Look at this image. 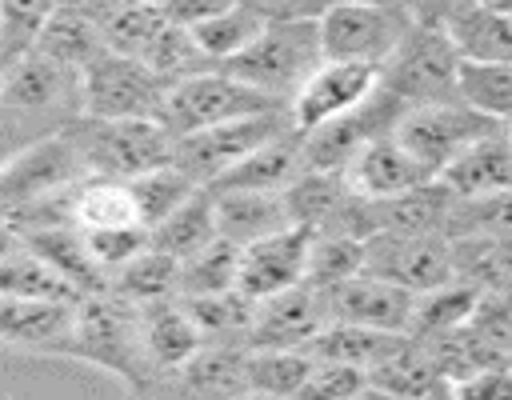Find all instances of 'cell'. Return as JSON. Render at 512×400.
Returning a JSON list of instances; mask_svg holds the SVG:
<instances>
[{"label": "cell", "instance_id": "cell-1", "mask_svg": "<svg viewBox=\"0 0 512 400\" xmlns=\"http://www.w3.org/2000/svg\"><path fill=\"white\" fill-rule=\"evenodd\" d=\"M84 116V76L40 48L12 60L0 80L4 156L72 128Z\"/></svg>", "mask_w": 512, "mask_h": 400}, {"label": "cell", "instance_id": "cell-2", "mask_svg": "<svg viewBox=\"0 0 512 400\" xmlns=\"http://www.w3.org/2000/svg\"><path fill=\"white\" fill-rule=\"evenodd\" d=\"M72 360L112 376L132 400H148L152 392V372L140 348V308L116 296L112 288L80 300Z\"/></svg>", "mask_w": 512, "mask_h": 400}, {"label": "cell", "instance_id": "cell-3", "mask_svg": "<svg viewBox=\"0 0 512 400\" xmlns=\"http://www.w3.org/2000/svg\"><path fill=\"white\" fill-rule=\"evenodd\" d=\"M324 60L328 56L320 40V20H268L264 32L224 68L288 108Z\"/></svg>", "mask_w": 512, "mask_h": 400}, {"label": "cell", "instance_id": "cell-4", "mask_svg": "<svg viewBox=\"0 0 512 400\" xmlns=\"http://www.w3.org/2000/svg\"><path fill=\"white\" fill-rule=\"evenodd\" d=\"M460 48L448 32V24L436 20H412L396 52L380 64V84L404 104H432V100H456L460 92Z\"/></svg>", "mask_w": 512, "mask_h": 400}, {"label": "cell", "instance_id": "cell-5", "mask_svg": "<svg viewBox=\"0 0 512 400\" xmlns=\"http://www.w3.org/2000/svg\"><path fill=\"white\" fill-rule=\"evenodd\" d=\"M88 176L132 180L148 168H160L176 152V136L160 120H96L80 116L68 128Z\"/></svg>", "mask_w": 512, "mask_h": 400}, {"label": "cell", "instance_id": "cell-6", "mask_svg": "<svg viewBox=\"0 0 512 400\" xmlns=\"http://www.w3.org/2000/svg\"><path fill=\"white\" fill-rule=\"evenodd\" d=\"M268 108H284V104L268 100L260 88L244 84L228 68H208L168 88L160 124L172 136H192V132H204V128H216V124H228L252 112H268Z\"/></svg>", "mask_w": 512, "mask_h": 400}, {"label": "cell", "instance_id": "cell-7", "mask_svg": "<svg viewBox=\"0 0 512 400\" xmlns=\"http://www.w3.org/2000/svg\"><path fill=\"white\" fill-rule=\"evenodd\" d=\"M412 12L400 0H336L320 16V40L324 56L332 60H360V64H384L404 32L412 28Z\"/></svg>", "mask_w": 512, "mask_h": 400}, {"label": "cell", "instance_id": "cell-8", "mask_svg": "<svg viewBox=\"0 0 512 400\" xmlns=\"http://www.w3.org/2000/svg\"><path fill=\"white\" fill-rule=\"evenodd\" d=\"M284 132H292L288 108H268V112H252V116H240V120L192 132V136H176L172 160L184 172H192L204 188H212L228 168H236L244 156H252L256 148L272 144Z\"/></svg>", "mask_w": 512, "mask_h": 400}, {"label": "cell", "instance_id": "cell-9", "mask_svg": "<svg viewBox=\"0 0 512 400\" xmlns=\"http://www.w3.org/2000/svg\"><path fill=\"white\" fill-rule=\"evenodd\" d=\"M492 128H500L496 120L480 116L476 108H468L460 96L456 100H432V104H412L404 108V116L396 120V136L404 140V148L432 172L440 176L460 152H468L480 136H488Z\"/></svg>", "mask_w": 512, "mask_h": 400}, {"label": "cell", "instance_id": "cell-10", "mask_svg": "<svg viewBox=\"0 0 512 400\" xmlns=\"http://www.w3.org/2000/svg\"><path fill=\"white\" fill-rule=\"evenodd\" d=\"M168 84L136 56L104 52L84 72V116L96 120H160Z\"/></svg>", "mask_w": 512, "mask_h": 400}, {"label": "cell", "instance_id": "cell-11", "mask_svg": "<svg viewBox=\"0 0 512 400\" xmlns=\"http://www.w3.org/2000/svg\"><path fill=\"white\" fill-rule=\"evenodd\" d=\"M364 272L384 276L408 292H428L456 276V248L452 236L440 232H376L368 236Z\"/></svg>", "mask_w": 512, "mask_h": 400}, {"label": "cell", "instance_id": "cell-12", "mask_svg": "<svg viewBox=\"0 0 512 400\" xmlns=\"http://www.w3.org/2000/svg\"><path fill=\"white\" fill-rule=\"evenodd\" d=\"M400 116H404V104L380 84L360 108L344 112L340 120H332L324 128L304 132V164L316 168V172H344L348 160L364 144H372L376 136L396 132V120Z\"/></svg>", "mask_w": 512, "mask_h": 400}, {"label": "cell", "instance_id": "cell-13", "mask_svg": "<svg viewBox=\"0 0 512 400\" xmlns=\"http://www.w3.org/2000/svg\"><path fill=\"white\" fill-rule=\"evenodd\" d=\"M380 88V68L376 64H360V60H324L308 84L292 96L288 104V116H292V128L304 136L312 128H324L332 120H340L344 112L360 108L372 92Z\"/></svg>", "mask_w": 512, "mask_h": 400}, {"label": "cell", "instance_id": "cell-14", "mask_svg": "<svg viewBox=\"0 0 512 400\" xmlns=\"http://www.w3.org/2000/svg\"><path fill=\"white\" fill-rule=\"evenodd\" d=\"M80 180H88V168H84L68 128L0 160V200H4V208L20 204V200H32V196L76 188Z\"/></svg>", "mask_w": 512, "mask_h": 400}, {"label": "cell", "instance_id": "cell-15", "mask_svg": "<svg viewBox=\"0 0 512 400\" xmlns=\"http://www.w3.org/2000/svg\"><path fill=\"white\" fill-rule=\"evenodd\" d=\"M76 308L68 300H16L0 296V344L16 356H56L72 360L76 348Z\"/></svg>", "mask_w": 512, "mask_h": 400}, {"label": "cell", "instance_id": "cell-16", "mask_svg": "<svg viewBox=\"0 0 512 400\" xmlns=\"http://www.w3.org/2000/svg\"><path fill=\"white\" fill-rule=\"evenodd\" d=\"M248 344H200L192 360L160 376L148 400H232L248 392Z\"/></svg>", "mask_w": 512, "mask_h": 400}, {"label": "cell", "instance_id": "cell-17", "mask_svg": "<svg viewBox=\"0 0 512 400\" xmlns=\"http://www.w3.org/2000/svg\"><path fill=\"white\" fill-rule=\"evenodd\" d=\"M308 256H312V232L300 224L280 228L264 240H252V244H244L240 288L252 300H268L276 292L308 284Z\"/></svg>", "mask_w": 512, "mask_h": 400}, {"label": "cell", "instance_id": "cell-18", "mask_svg": "<svg viewBox=\"0 0 512 400\" xmlns=\"http://www.w3.org/2000/svg\"><path fill=\"white\" fill-rule=\"evenodd\" d=\"M328 300V316L332 320H348V324H364L376 332H412V312H416V292L360 272L336 288L324 292Z\"/></svg>", "mask_w": 512, "mask_h": 400}, {"label": "cell", "instance_id": "cell-19", "mask_svg": "<svg viewBox=\"0 0 512 400\" xmlns=\"http://www.w3.org/2000/svg\"><path fill=\"white\" fill-rule=\"evenodd\" d=\"M328 300L312 284H296L268 300H256L252 348H312V340L328 324Z\"/></svg>", "mask_w": 512, "mask_h": 400}, {"label": "cell", "instance_id": "cell-20", "mask_svg": "<svg viewBox=\"0 0 512 400\" xmlns=\"http://www.w3.org/2000/svg\"><path fill=\"white\" fill-rule=\"evenodd\" d=\"M200 344H204V336H200V324H196L192 308L184 304V296L156 300V304L140 308V348H144L152 384L160 376H168L172 368H180L184 360H192L200 352Z\"/></svg>", "mask_w": 512, "mask_h": 400}, {"label": "cell", "instance_id": "cell-21", "mask_svg": "<svg viewBox=\"0 0 512 400\" xmlns=\"http://www.w3.org/2000/svg\"><path fill=\"white\" fill-rule=\"evenodd\" d=\"M344 176H348L352 192H360L364 200H388V196H400V192H408V188H416V184H424V180H436V176L404 148V140H400L396 132L376 136L372 144H364V148L348 160Z\"/></svg>", "mask_w": 512, "mask_h": 400}, {"label": "cell", "instance_id": "cell-22", "mask_svg": "<svg viewBox=\"0 0 512 400\" xmlns=\"http://www.w3.org/2000/svg\"><path fill=\"white\" fill-rule=\"evenodd\" d=\"M0 296H16V300H68L80 304L84 292L56 272L28 240L4 232V248H0Z\"/></svg>", "mask_w": 512, "mask_h": 400}, {"label": "cell", "instance_id": "cell-23", "mask_svg": "<svg viewBox=\"0 0 512 400\" xmlns=\"http://www.w3.org/2000/svg\"><path fill=\"white\" fill-rule=\"evenodd\" d=\"M440 180L452 188V196L460 200H476V196H492V192H508L512 188V140L508 128H492L488 136H480L468 152H460Z\"/></svg>", "mask_w": 512, "mask_h": 400}, {"label": "cell", "instance_id": "cell-24", "mask_svg": "<svg viewBox=\"0 0 512 400\" xmlns=\"http://www.w3.org/2000/svg\"><path fill=\"white\" fill-rule=\"evenodd\" d=\"M220 236L236 240L240 248L264 240L280 228H292L288 196L284 192H252V188H212Z\"/></svg>", "mask_w": 512, "mask_h": 400}, {"label": "cell", "instance_id": "cell-25", "mask_svg": "<svg viewBox=\"0 0 512 400\" xmlns=\"http://www.w3.org/2000/svg\"><path fill=\"white\" fill-rule=\"evenodd\" d=\"M372 204H376V232H440V236L452 232L456 196L440 176Z\"/></svg>", "mask_w": 512, "mask_h": 400}, {"label": "cell", "instance_id": "cell-26", "mask_svg": "<svg viewBox=\"0 0 512 400\" xmlns=\"http://www.w3.org/2000/svg\"><path fill=\"white\" fill-rule=\"evenodd\" d=\"M368 384L380 388L388 400H416L440 384H448L428 352L424 340H416L412 332H404L372 368H368Z\"/></svg>", "mask_w": 512, "mask_h": 400}, {"label": "cell", "instance_id": "cell-27", "mask_svg": "<svg viewBox=\"0 0 512 400\" xmlns=\"http://www.w3.org/2000/svg\"><path fill=\"white\" fill-rule=\"evenodd\" d=\"M36 48L84 76L108 52V40H104V24H100L96 8H56L52 20L44 24Z\"/></svg>", "mask_w": 512, "mask_h": 400}, {"label": "cell", "instance_id": "cell-28", "mask_svg": "<svg viewBox=\"0 0 512 400\" xmlns=\"http://www.w3.org/2000/svg\"><path fill=\"white\" fill-rule=\"evenodd\" d=\"M448 32L464 60L512 64V12L500 4H460L448 20Z\"/></svg>", "mask_w": 512, "mask_h": 400}, {"label": "cell", "instance_id": "cell-29", "mask_svg": "<svg viewBox=\"0 0 512 400\" xmlns=\"http://www.w3.org/2000/svg\"><path fill=\"white\" fill-rule=\"evenodd\" d=\"M28 240L56 272H64L84 296L92 292H104L108 288V276L100 268V260L92 256V244H88V232L80 224H60V228H48V232H32V236H20Z\"/></svg>", "mask_w": 512, "mask_h": 400}, {"label": "cell", "instance_id": "cell-30", "mask_svg": "<svg viewBox=\"0 0 512 400\" xmlns=\"http://www.w3.org/2000/svg\"><path fill=\"white\" fill-rule=\"evenodd\" d=\"M216 236H220V220H216V196H212V188L196 192L184 208H176L168 220H160V224L152 228V244L164 248V252L176 256V260L196 256V252L208 248Z\"/></svg>", "mask_w": 512, "mask_h": 400}, {"label": "cell", "instance_id": "cell-31", "mask_svg": "<svg viewBox=\"0 0 512 400\" xmlns=\"http://www.w3.org/2000/svg\"><path fill=\"white\" fill-rule=\"evenodd\" d=\"M108 288L116 296H124L128 304H136V308L156 304V300H172V296H180V260L168 256L164 248L148 244L132 264H124L108 280Z\"/></svg>", "mask_w": 512, "mask_h": 400}, {"label": "cell", "instance_id": "cell-32", "mask_svg": "<svg viewBox=\"0 0 512 400\" xmlns=\"http://www.w3.org/2000/svg\"><path fill=\"white\" fill-rule=\"evenodd\" d=\"M184 304L192 308L204 344H248L252 340L256 300L244 288H228L216 296H184Z\"/></svg>", "mask_w": 512, "mask_h": 400}, {"label": "cell", "instance_id": "cell-33", "mask_svg": "<svg viewBox=\"0 0 512 400\" xmlns=\"http://www.w3.org/2000/svg\"><path fill=\"white\" fill-rule=\"evenodd\" d=\"M456 280L476 292H512V240L504 236H452Z\"/></svg>", "mask_w": 512, "mask_h": 400}, {"label": "cell", "instance_id": "cell-34", "mask_svg": "<svg viewBox=\"0 0 512 400\" xmlns=\"http://www.w3.org/2000/svg\"><path fill=\"white\" fill-rule=\"evenodd\" d=\"M128 184H132L140 220H144L148 228H156V224L168 220L176 208H184L196 192H204V184H200L192 172H184L176 160H168V164H160V168H148V172L132 176Z\"/></svg>", "mask_w": 512, "mask_h": 400}, {"label": "cell", "instance_id": "cell-35", "mask_svg": "<svg viewBox=\"0 0 512 400\" xmlns=\"http://www.w3.org/2000/svg\"><path fill=\"white\" fill-rule=\"evenodd\" d=\"M100 24H104V40H108V52H120V56H136L144 60L156 40L168 32V16L160 4H128V8H96Z\"/></svg>", "mask_w": 512, "mask_h": 400}, {"label": "cell", "instance_id": "cell-36", "mask_svg": "<svg viewBox=\"0 0 512 400\" xmlns=\"http://www.w3.org/2000/svg\"><path fill=\"white\" fill-rule=\"evenodd\" d=\"M484 292H476L472 284L464 280H448L440 288H428V292H416V312H412V336L416 340H432V336H444L460 324L472 320L476 304H480Z\"/></svg>", "mask_w": 512, "mask_h": 400}, {"label": "cell", "instance_id": "cell-37", "mask_svg": "<svg viewBox=\"0 0 512 400\" xmlns=\"http://www.w3.org/2000/svg\"><path fill=\"white\" fill-rule=\"evenodd\" d=\"M76 224L80 228H120V224H144L132 184L116 176H88L76 188ZM148 228V224H144Z\"/></svg>", "mask_w": 512, "mask_h": 400}, {"label": "cell", "instance_id": "cell-38", "mask_svg": "<svg viewBox=\"0 0 512 400\" xmlns=\"http://www.w3.org/2000/svg\"><path fill=\"white\" fill-rule=\"evenodd\" d=\"M316 364L312 348H252L248 356V392L296 400Z\"/></svg>", "mask_w": 512, "mask_h": 400}, {"label": "cell", "instance_id": "cell-39", "mask_svg": "<svg viewBox=\"0 0 512 400\" xmlns=\"http://www.w3.org/2000/svg\"><path fill=\"white\" fill-rule=\"evenodd\" d=\"M240 260H244V248L228 236H216L196 256L180 260V296H216V292L240 288Z\"/></svg>", "mask_w": 512, "mask_h": 400}, {"label": "cell", "instance_id": "cell-40", "mask_svg": "<svg viewBox=\"0 0 512 400\" xmlns=\"http://www.w3.org/2000/svg\"><path fill=\"white\" fill-rule=\"evenodd\" d=\"M264 24H268V16L256 8V4H244V0H236V4H228L220 16H212V20H204V24H196L192 28V36L200 40V48L224 68L228 60H236L260 32H264Z\"/></svg>", "mask_w": 512, "mask_h": 400}, {"label": "cell", "instance_id": "cell-41", "mask_svg": "<svg viewBox=\"0 0 512 400\" xmlns=\"http://www.w3.org/2000/svg\"><path fill=\"white\" fill-rule=\"evenodd\" d=\"M404 332H376L364 324H348V320H328L324 332L312 340V352L320 360H340V364H356V368H372Z\"/></svg>", "mask_w": 512, "mask_h": 400}, {"label": "cell", "instance_id": "cell-42", "mask_svg": "<svg viewBox=\"0 0 512 400\" xmlns=\"http://www.w3.org/2000/svg\"><path fill=\"white\" fill-rule=\"evenodd\" d=\"M460 100L480 116L508 124L512 120V64L492 60H464L460 64Z\"/></svg>", "mask_w": 512, "mask_h": 400}, {"label": "cell", "instance_id": "cell-43", "mask_svg": "<svg viewBox=\"0 0 512 400\" xmlns=\"http://www.w3.org/2000/svg\"><path fill=\"white\" fill-rule=\"evenodd\" d=\"M56 0H0V60L4 68L36 52L44 24L52 20Z\"/></svg>", "mask_w": 512, "mask_h": 400}, {"label": "cell", "instance_id": "cell-44", "mask_svg": "<svg viewBox=\"0 0 512 400\" xmlns=\"http://www.w3.org/2000/svg\"><path fill=\"white\" fill-rule=\"evenodd\" d=\"M368 260V240L352 236H312V256H308V284L328 292L352 276L364 272Z\"/></svg>", "mask_w": 512, "mask_h": 400}, {"label": "cell", "instance_id": "cell-45", "mask_svg": "<svg viewBox=\"0 0 512 400\" xmlns=\"http://www.w3.org/2000/svg\"><path fill=\"white\" fill-rule=\"evenodd\" d=\"M448 236H504V240H512V188L492 192V196H476V200L456 196Z\"/></svg>", "mask_w": 512, "mask_h": 400}, {"label": "cell", "instance_id": "cell-46", "mask_svg": "<svg viewBox=\"0 0 512 400\" xmlns=\"http://www.w3.org/2000/svg\"><path fill=\"white\" fill-rule=\"evenodd\" d=\"M88 232V244H92V256L100 260L104 276L112 280L124 264H132L148 244H152V228L144 224H120V228H84Z\"/></svg>", "mask_w": 512, "mask_h": 400}, {"label": "cell", "instance_id": "cell-47", "mask_svg": "<svg viewBox=\"0 0 512 400\" xmlns=\"http://www.w3.org/2000/svg\"><path fill=\"white\" fill-rule=\"evenodd\" d=\"M364 388H368V372L364 368L316 356V364H312V372H308V380H304L296 400H352Z\"/></svg>", "mask_w": 512, "mask_h": 400}, {"label": "cell", "instance_id": "cell-48", "mask_svg": "<svg viewBox=\"0 0 512 400\" xmlns=\"http://www.w3.org/2000/svg\"><path fill=\"white\" fill-rule=\"evenodd\" d=\"M452 388H456V400H512V364L484 368Z\"/></svg>", "mask_w": 512, "mask_h": 400}, {"label": "cell", "instance_id": "cell-49", "mask_svg": "<svg viewBox=\"0 0 512 400\" xmlns=\"http://www.w3.org/2000/svg\"><path fill=\"white\" fill-rule=\"evenodd\" d=\"M228 4H236V0H164L160 8H164V16H168L172 24L196 28V24L212 20V16H220Z\"/></svg>", "mask_w": 512, "mask_h": 400}, {"label": "cell", "instance_id": "cell-50", "mask_svg": "<svg viewBox=\"0 0 512 400\" xmlns=\"http://www.w3.org/2000/svg\"><path fill=\"white\" fill-rule=\"evenodd\" d=\"M336 0H260L268 20H320Z\"/></svg>", "mask_w": 512, "mask_h": 400}, {"label": "cell", "instance_id": "cell-51", "mask_svg": "<svg viewBox=\"0 0 512 400\" xmlns=\"http://www.w3.org/2000/svg\"><path fill=\"white\" fill-rule=\"evenodd\" d=\"M416 20H436V24H444L456 8H460V0H400Z\"/></svg>", "mask_w": 512, "mask_h": 400}, {"label": "cell", "instance_id": "cell-52", "mask_svg": "<svg viewBox=\"0 0 512 400\" xmlns=\"http://www.w3.org/2000/svg\"><path fill=\"white\" fill-rule=\"evenodd\" d=\"M128 4H164V0H92L88 8H128Z\"/></svg>", "mask_w": 512, "mask_h": 400}, {"label": "cell", "instance_id": "cell-53", "mask_svg": "<svg viewBox=\"0 0 512 400\" xmlns=\"http://www.w3.org/2000/svg\"><path fill=\"white\" fill-rule=\"evenodd\" d=\"M416 400H456V388L452 384H440V388H432V392H424Z\"/></svg>", "mask_w": 512, "mask_h": 400}, {"label": "cell", "instance_id": "cell-54", "mask_svg": "<svg viewBox=\"0 0 512 400\" xmlns=\"http://www.w3.org/2000/svg\"><path fill=\"white\" fill-rule=\"evenodd\" d=\"M352 400H388V396H384L380 388H372V384H368V388H364V392H356Z\"/></svg>", "mask_w": 512, "mask_h": 400}, {"label": "cell", "instance_id": "cell-55", "mask_svg": "<svg viewBox=\"0 0 512 400\" xmlns=\"http://www.w3.org/2000/svg\"><path fill=\"white\" fill-rule=\"evenodd\" d=\"M232 400H280V396H264V392H240V396H232Z\"/></svg>", "mask_w": 512, "mask_h": 400}, {"label": "cell", "instance_id": "cell-56", "mask_svg": "<svg viewBox=\"0 0 512 400\" xmlns=\"http://www.w3.org/2000/svg\"><path fill=\"white\" fill-rule=\"evenodd\" d=\"M92 0H56V8H88Z\"/></svg>", "mask_w": 512, "mask_h": 400}, {"label": "cell", "instance_id": "cell-57", "mask_svg": "<svg viewBox=\"0 0 512 400\" xmlns=\"http://www.w3.org/2000/svg\"><path fill=\"white\" fill-rule=\"evenodd\" d=\"M460 4H500V0H460Z\"/></svg>", "mask_w": 512, "mask_h": 400}, {"label": "cell", "instance_id": "cell-58", "mask_svg": "<svg viewBox=\"0 0 512 400\" xmlns=\"http://www.w3.org/2000/svg\"><path fill=\"white\" fill-rule=\"evenodd\" d=\"M500 8H508V12H512V0H500Z\"/></svg>", "mask_w": 512, "mask_h": 400}, {"label": "cell", "instance_id": "cell-59", "mask_svg": "<svg viewBox=\"0 0 512 400\" xmlns=\"http://www.w3.org/2000/svg\"><path fill=\"white\" fill-rule=\"evenodd\" d=\"M504 128H508V140H512V120H508V124H504Z\"/></svg>", "mask_w": 512, "mask_h": 400}, {"label": "cell", "instance_id": "cell-60", "mask_svg": "<svg viewBox=\"0 0 512 400\" xmlns=\"http://www.w3.org/2000/svg\"><path fill=\"white\" fill-rule=\"evenodd\" d=\"M4 400H16V396H4Z\"/></svg>", "mask_w": 512, "mask_h": 400}]
</instances>
